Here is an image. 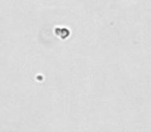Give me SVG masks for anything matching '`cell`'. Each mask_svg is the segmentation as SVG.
Instances as JSON below:
<instances>
[]
</instances>
